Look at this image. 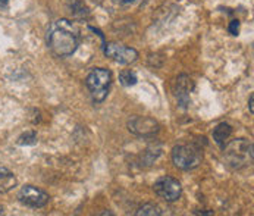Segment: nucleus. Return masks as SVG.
Listing matches in <instances>:
<instances>
[{"label":"nucleus","instance_id":"obj_5","mask_svg":"<svg viewBox=\"0 0 254 216\" xmlns=\"http://www.w3.org/2000/svg\"><path fill=\"white\" fill-rule=\"evenodd\" d=\"M154 193L165 202H177L180 200L182 194L181 182L172 177H163L160 180H157L153 185Z\"/></svg>","mask_w":254,"mask_h":216},{"label":"nucleus","instance_id":"obj_16","mask_svg":"<svg viewBox=\"0 0 254 216\" xmlns=\"http://www.w3.org/2000/svg\"><path fill=\"white\" fill-rule=\"evenodd\" d=\"M249 108H250V113H254V96H250V100H249Z\"/></svg>","mask_w":254,"mask_h":216},{"label":"nucleus","instance_id":"obj_4","mask_svg":"<svg viewBox=\"0 0 254 216\" xmlns=\"http://www.w3.org/2000/svg\"><path fill=\"white\" fill-rule=\"evenodd\" d=\"M112 73L105 68H94L85 78V85L96 103H102L109 94Z\"/></svg>","mask_w":254,"mask_h":216},{"label":"nucleus","instance_id":"obj_7","mask_svg":"<svg viewBox=\"0 0 254 216\" xmlns=\"http://www.w3.org/2000/svg\"><path fill=\"white\" fill-rule=\"evenodd\" d=\"M18 200L28 208L37 209V208H44L49 203L50 197L41 188H37L34 185H24L18 193Z\"/></svg>","mask_w":254,"mask_h":216},{"label":"nucleus","instance_id":"obj_2","mask_svg":"<svg viewBox=\"0 0 254 216\" xmlns=\"http://www.w3.org/2000/svg\"><path fill=\"white\" fill-rule=\"evenodd\" d=\"M253 157V143L246 139H238L223 145V159L232 169H241L252 165Z\"/></svg>","mask_w":254,"mask_h":216},{"label":"nucleus","instance_id":"obj_10","mask_svg":"<svg viewBox=\"0 0 254 216\" xmlns=\"http://www.w3.org/2000/svg\"><path fill=\"white\" fill-rule=\"evenodd\" d=\"M16 185V178L13 172L0 166V193H9Z\"/></svg>","mask_w":254,"mask_h":216},{"label":"nucleus","instance_id":"obj_12","mask_svg":"<svg viewBox=\"0 0 254 216\" xmlns=\"http://www.w3.org/2000/svg\"><path fill=\"white\" fill-rule=\"evenodd\" d=\"M119 81H121L122 85L131 87V85H135L138 79H137L135 72H132L131 70H125V71H122L119 73Z\"/></svg>","mask_w":254,"mask_h":216},{"label":"nucleus","instance_id":"obj_3","mask_svg":"<svg viewBox=\"0 0 254 216\" xmlns=\"http://www.w3.org/2000/svg\"><path fill=\"white\" fill-rule=\"evenodd\" d=\"M172 162L182 171H191L203 162V147L197 143L178 144L172 148Z\"/></svg>","mask_w":254,"mask_h":216},{"label":"nucleus","instance_id":"obj_8","mask_svg":"<svg viewBox=\"0 0 254 216\" xmlns=\"http://www.w3.org/2000/svg\"><path fill=\"white\" fill-rule=\"evenodd\" d=\"M128 130L140 137H153L159 131V124L147 116H134L128 121Z\"/></svg>","mask_w":254,"mask_h":216},{"label":"nucleus","instance_id":"obj_1","mask_svg":"<svg viewBox=\"0 0 254 216\" xmlns=\"http://www.w3.org/2000/svg\"><path fill=\"white\" fill-rule=\"evenodd\" d=\"M47 46L61 58L71 56L79 46V34L76 27L68 19L55 21L47 30Z\"/></svg>","mask_w":254,"mask_h":216},{"label":"nucleus","instance_id":"obj_11","mask_svg":"<svg viewBox=\"0 0 254 216\" xmlns=\"http://www.w3.org/2000/svg\"><path fill=\"white\" fill-rule=\"evenodd\" d=\"M231 134H232V127L229 124H226V122H220L219 125H216V128L213 130V140L220 147H223L225 143H226V140L231 137Z\"/></svg>","mask_w":254,"mask_h":216},{"label":"nucleus","instance_id":"obj_6","mask_svg":"<svg viewBox=\"0 0 254 216\" xmlns=\"http://www.w3.org/2000/svg\"><path fill=\"white\" fill-rule=\"evenodd\" d=\"M105 55L112 61L121 64V65H129L134 64L138 58V52L132 47L119 44V43H108L105 44Z\"/></svg>","mask_w":254,"mask_h":216},{"label":"nucleus","instance_id":"obj_15","mask_svg":"<svg viewBox=\"0 0 254 216\" xmlns=\"http://www.w3.org/2000/svg\"><path fill=\"white\" fill-rule=\"evenodd\" d=\"M228 30H229V33H231L232 36H238V33H240V21H237V19L231 21Z\"/></svg>","mask_w":254,"mask_h":216},{"label":"nucleus","instance_id":"obj_13","mask_svg":"<svg viewBox=\"0 0 254 216\" xmlns=\"http://www.w3.org/2000/svg\"><path fill=\"white\" fill-rule=\"evenodd\" d=\"M163 214L162 209L157 206V205H153V203H147L143 208H140V211L135 214L137 216H160Z\"/></svg>","mask_w":254,"mask_h":216},{"label":"nucleus","instance_id":"obj_9","mask_svg":"<svg viewBox=\"0 0 254 216\" xmlns=\"http://www.w3.org/2000/svg\"><path fill=\"white\" fill-rule=\"evenodd\" d=\"M194 88V82L190 76L181 75L178 76L177 82H175V94L178 97V102L181 103V106L187 108L188 102H190V93Z\"/></svg>","mask_w":254,"mask_h":216},{"label":"nucleus","instance_id":"obj_14","mask_svg":"<svg viewBox=\"0 0 254 216\" xmlns=\"http://www.w3.org/2000/svg\"><path fill=\"white\" fill-rule=\"evenodd\" d=\"M16 143L19 144V145H33V144L37 143V134L34 131H28V133L22 134V136L18 139Z\"/></svg>","mask_w":254,"mask_h":216}]
</instances>
